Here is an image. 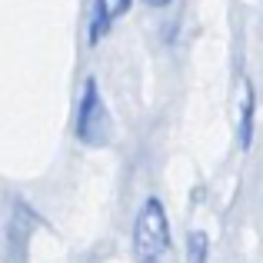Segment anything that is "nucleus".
<instances>
[{"label":"nucleus","instance_id":"1","mask_svg":"<svg viewBox=\"0 0 263 263\" xmlns=\"http://www.w3.org/2000/svg\"><path fill=\"white\" fill-rule=\"evenodd\" d=\"M170 250V220L157 197H147L134 223V257L137 263H154Z\"/></svg>","mask_w":263,"mask_h":263},{"label":"nucleus","instance_id":"2","mask_svg":"<svg viewBox=\"0 0 263 263\" xmlns=\"http://www.w3.org/2000/svg\"><path fill=\"white\" fill-rule=\"evenodd\" d=\"M107 137H110V110L97 90V80H87L77 107V140L87 147H100V143H107Z\"/></svg>","mask_w":263,"mask_h":263},{"label":"nucleus","instance_id":"3","mask_svg":"<svg viewBox=\"0 0 263 263\" xmlns=\"http://www.w3.org/2000/svg\"><path fill=\"white\" fill-rule=\"evenodd\" d=\"M130 7H134V0H93V13H90V44L93 47L100 44Z\"/></svg>","mask_w":263,"mask_h":263},{"label":"nucleus","instance_id":"4","mask_svg":"<svg viewBox=\"0 0 263 263\" xmlns=\"http://www.w3.org/2000/svg\"><path fill=\"white\" fill-rule=\"evenodd\" d=\"M206 253H210V240H206L203 230H193L186 237V260L190 263H206Z\"/></svg>","mask_w":263,"mask_h":263},{"label":"nucleus","instance_id":"5","mask_svg":"<svg viewBox=\"0 0 263 263\" xmlns=\"http://www.w3.org/2000/svg\"><path fill=\"white\" fill-rule=\"evenodd\" d=\"M250 130H253V93L243 100V117H240V147H250Z\"/></svg>","mask_w":263,"mask_h":263},{"label":"nucleus","instance_id":"6","mask_svg":"<svg viewBox=\"0 0 263 263\" xmlns=\"http://www.w3.org/2000/svg\"><path fill=\"white\" fill-rule=\"evenodd\" d=\"M143 4H150V7H170L174 0H143Z\"/></svg>","mask_w":263,"mask_h":263}]
</instances>
